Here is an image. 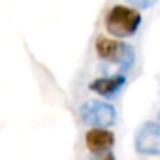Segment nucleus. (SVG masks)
I'll return each instance as SVG.
<instances>
[{
	"mask_svg": "<svg viewBox=\"0 0 160 160\" xmlns=\"http://www.w3.org/2000/svg\"><path fill=\"white\" fill-rule=\"evenodd\" d=\"M142 16L137 9L117 5L106 16V30L115 38H131L137 33Z\"/></svg>",
	"mask_w": 160,
	"mask_h": 160,
	"instance_id": "obj_1",
	"label": "nucleus"
},
{
	"mask_svg": "<svg viewBox=\"0 0 160 160\" xmlns=\"http://www.w3.org/2000/svg\"><path fill=\"white\" fill-rule=\"evenodd\" d=\"M97 53L101 59H104L107 62L117 64V67L120 68L121 73H126L132 68L134 62H135V52L131 45L115 41V39H109L104 36H100L97 39L95 44Z\"/></svg>",
	"mask_w": 160,
	"mask_h": 160,
	"instance_id": "obj_2",
	"label": "nucleus"
},
{
	"mask_svg": "<svg viewBox=\"0 0 160 160\" xmlns=\"http://www.w3.org/2000/svg\"><path fill=\"white\" fill-rule=\"evenodd\" d=\"M81 120L93 128H109L115 123V107L100 100H89L79 109Z\"/></svg>",
	"mask_w": 160,
	"mask_h": 160,
	"instance_id": "obj_3",
	"label": "nucleus"
},
{
	"mask_svg": "<svg viewBox=\"0 0 160 160\" xmlns=\"http://www.w3.org/2000/svg\"><path fill=\"white\" fill-rule=\"evenodd\" d=\"M135 151L142 156H160V123L145 121L137 129Z\"/></svg>",
	"mask_w": 160,
	"mask_h": 160,
	"instance_id": "obj_4",
	"label": "nucleus"
},
{
	"mask_svg": "<svg viewBox=\"0 0 160 160\" xmlns=\"http://www.w3.org/2000/svg\"><path fill=\"white\" fill-rule=\"evenodd\" d=\"M115 143V137L106 128H93L86 134V146L92 154H106Z\"/></svg>",
	"mask_w": 160,
	"mask_h": 160,
	"instance_id": "obj_5",
	"label": "nucleus"
},
{
	"mask_svg": "<svg viewBox=\"0 0 160 160\" xmlns=\"http://www.w3.org/2000/svg\"><path fill=\"white\" fill-rule=\"evenodd\" d=\"M126 82V76L124 73H118V75H112V76H104V78H98L95 81L90 82L89 89L104 98H113L124 86Z\"/></svg>",
	"mask_w": 160,
	"mask_h": 160,
	"instance_id": "obj_6",
	"label": "nucleus"
},
{
	"mask_svg": "<svg viewBox=\"0 0 160 160\" xmlns=\"http://www.w3.org/2000/svg\"><path fill=\"white\" fill-rule=\"evenodd\" d=\"M132 6L135 8H140V9H148L151 6H154L159 0H128Z\"/></svg>",
	"mask_w": 160,
	"mask_h": 160,
	"instance_id": "obj_7",
	"label": "nucleus"
},
{
	"mask_svg": "<svg viewBox=\"0 0 160 160\" xmlns=\"http://www.w3.org/2000/svg\"><path fill=\"white\" fill-rule=\"evenodd\" d=\"M97 160H115V156L109 151V152H106V154H101V157H98Z\"/></svg>",
	"mask_w": 160,
	"mask_h": 160,
	"instance_id": "obj_8",
	"label": "nucleus"
},
{
	"mask_svg": "<svg viewBox=\"0 0 160 160\" xmlns=\"http://www.w3.org/2000/svg\"><path fill=\"white\" fill-rule=\"evenodd\" d=\"M159 121H160V112H159Z\"/></svg>",
	"mask_w": 160,
	"mask_h": 160,
	"instance_id": "obj_9",
	"label": "nucleus"
}]
</instances>
